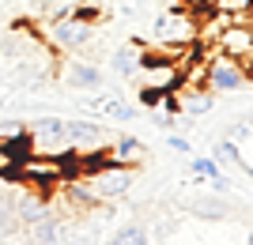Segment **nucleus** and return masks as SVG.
I'll list each match as a JSON object with an SVG mask.
<instances>
[{"mask_svg": "<svg viewBox=\"0 0 253 245\" xmlns=\"http://www.w3.org/2000/svg\"><path fill=\"white\" fill-rule=\"evenodd\" d=\"M110 64H114V72H117V75L136 79V75H140V49H136V45H121V49H114Z\"/></svg>", "mask_w": 253, "mask_h": 245, "instance_id": "9d476101", "label": "nucleus"}, {"mask_svg": "<svg viewBox=\"0 0 253 245\" xmlns=\"http://www.w3.org/2000/svg\"><path fill=\"white\" fill-rule=\"evenodd\" d=\"M211 8H219V11H246V8H250V0H215Z\"/></svg>", "mask_w": 253, "mask_h": 245, "instance_id": "f3484780", "label": "nucleus"}, {"mask_svg": "<svg viewBox=\"0 0 253 245\" xmlns=\"http://www.w3.org/2000/svg\"><path fill=\"white\" fill-rule=\"evenodd\" d=\"M151 234H148V226H140V223H125V226H117L114 238H110V245H148Z\"/></svg>", "mask_w": 253, "mask_h": 245, "instance_id": "f8f14e48", "label": "nucleus"}, {"mask_svg": "<svg viewBox=\"0 0 253 245\" xmlns=\"http://www.w3.org/2000/svg\"><path fill=\"white\" fill-rule=\"evenodd\" d=\"M106 147H110V162H117V166H140V162H144V155H148V151H144V143H140L136 136H125V132H121V136H114Z\"/></svg>", "mask_w": 253, "mask_h": 245, "instance_id": "1a4fd4ad", "label": "nucleus"}, {"mask_svg": "<svg viewBox=\"0 0 253 245\" xmlns=\"http://www.w3.org/2000/svg\"><path fill=\"white\" fill-rule=\"evenodd\" d=\"M215 162H227V166H242V174L250 177V155L246 147H238V140H223L215 147Z\"/></svg>", "mask_w": 253, "mask_h": 245, "instance_id": "9b49d317", "label": "nucleus"}, {"mask_svg": "<svg viewBox=\"0 0 253 245\" xmlns=\"http://www.w3.org/2000/svg\"><path fill=\"white\" fill-rule=\"evenodd\" d=\"M27 140H31V155H49V159H57L68 147V132L61 117H38L27 128Z\"/></svg>", "mask_w": 253, "mask_h": 245, "instance_id": "39448f33", "label": "nucleus"}, {"mask_svg": "<svg viewBox=\"0 0 253 245\" xmlns=\"http://www.w3.org/2000/svg\"><path fill=\"white\" fill-rule=\"evenodd\" d=\"M64 132H68V147H87V151H98L110 143V136L102 132L98 121H64Z\"/></svg>", "mask_w": 253, "mask_h": 245, "instance_id": "0eeeda50", "label": "nucleus"}, {"mask_svg": "<svg viewBox=\"0 0 253 245\" xmlns=\"http://www.w3.org/2000/svg\"><path fill=\"white\" fill-rule=\"evenodd\" d=\"M64 75H68V83L72 91H102L106 75L95 61H64Z\"/></svg>", "mask_w": 253, "mask_h": 245, "instance_id": "6e6552de", "label": "nucleus"}, {"mask_svg": "<svg viewBox=\"0 0 253 245\" xmlns=\"http://www.w3.org/2000/svg\"><path fill=\"white\" fill-rule=\"evenodd\" d=\"M170 151H178V155H189V140H185V136H178V132H170Z\"/></svg>", "mask_w": 253, "mask_h": 245, "instance_id": "a211bd4d", "label": "nucleus"}, {"mask_svg": "<svg viewBox=\"0 0 253 245\" xmlns=\"http://www.w3.org/2000/svg\"><path fill=\"white\" fill-rule=\"evenodd\" d=\"M193 208H197L201 219H227V204H219V200H197Z\"/></svg>", "mask_w": 253, "mask_h": 245, "instance_id": "4468645a", "label": "nucleus"}, {"mask_svg": "<svg viewBox=\"0 0 253 245\" xmlns=\"http://www.w3.org/2000/svg\"><path fill=\"white\" fill-rule=\"evenodd\" d=\"M102 113L110 121H136V106H128V102H121V98H106Z\"/></svg>", "mask_w": 253, "mask_h": 245, "instance_id": "ddd939ff", "label": "nucleus"}, {"mask_svg": "<svg viewBox=\"0 0 253 245\" xmlns=\"http://www.w3.org/2000/svg\"><path fill=\"white\" fill-rule=\"evenodd\" d=\"M45 31V45L49 49H61V53H80L95 42V27L91 23H80V19H49L42 27Z\"/></svg>", "mask_w": 253, "mask_h": 245, "instance_id": "f03ea898", "label": "nucleus"}, {"mask_svg": "<svg viewBox=\"0 0 253 245\" xmlns=\"http://www.w3.org/2000/svg\"><path fill=\"white\" fill-rule=\"evenodd\" d=\"M211 49L234 57V61H242L246 68H250V61H253V27H250V23H231V27L215 38ZM211 49H208V53H211Z\"/></svg>", "mask_w": 253, "mask_h": 245, "instance_id": "423d86ee", "label": "nucleus"}, {"mask_svg": "<svg viewBox=\"0 0 253 245\" xmlns=\"http://www.w3.org/2000/svg\"><path fill=\"white\" fill-rule=\"evenodd\" d=\"M250 132H253V125H250V113H246V117L234 125V140H242V147H250Z\"/></svg>", "mask_w": 253, "mask_h": 245, "instance_id": "dca6fc26", "label": "nucleus"}, {"mask_svg": "<svg viewBox=\"0 0 253 245\" xmlns=\"http://www.w3.org/2000/svg\"><path fill=\"white\" fill-rule=\"evenodd\" d=\"M193 174H197V177H208V181H211V177L219 174V162H215V159H204V155H201V159H193Z\"/></svg>", "mask_w": 253, "mask_h": 245, "instance_id": "2eb2a0df", "label": "nucleus"}, {"mask_svg": "<svg viewBox=\"0 0 253 245\" xmlns=\"http://www.w3.org/2000/svg\"><path fill=\"white\" fill-rule=\"evenodd\" d=\"M34 245H64L61 238H53V242H34Z\"/></svg>", "mask_w": 253, "mask_h": 245, "instance_id": "6ab92c4d", "label": "nucleus"}, {"mask_svg": "<svg viewBox=\"0 0 253 245\" xmlns=\"http://www.w3.org/2000/svg\"><path fill=\"white\" fill-rule=\"evenodd\" d=\"M204 87L215 91V95H238V91H250V68L242 61H234L227 53H204Z\"/></svg>", "mask_w": 253, "mask_h": 245, "instance_id": "f257e3e1", "label": "nucleus"}, {"mask_svg": "<svg viewBox=\"0 0 253 245\" xmlns=\"http://www.w3.org/2000/svg\"><path fill=\"white\" fill-rule=\"evenodd\" d=\"M151 42L155 45H193L197 42V19L189 11L170 8L155 19V31H151Z\"/></svg>", "mask_w": 253, "mask_h": 245, "instance_id": "20e7f679", "label": "nucleus"}, {"mask_svg": "<svg viewBox=\"0 0 253 245\" xmlns=\"http://www.w3.org/2000/svg\"><path fill=\"white\" fill-rule=\"evenodd\" d=\"M27 4H34V0H27Z\"/></svg>", "mask_w": 253, "mask_h": 245, "instance_id": "aec40b11", "label": "nucleus"}, {"mask_svg": "<svg viewBox=\"0 0 253 245\" xmlns=\"http://www.w3.org/2000/svg\"><path fill=\"white\" fill-rule=\"evenodd\" d=\"M128 189H132V166L110 162V166H102V170H95L91 177H87V192H91L95 204L121 200V196H128Z\"/></svg>", "mask_w": 253, "mask_h": 245, "instance_id": "7ed1b4c3", "label": "nucleus"}]
</instances>
